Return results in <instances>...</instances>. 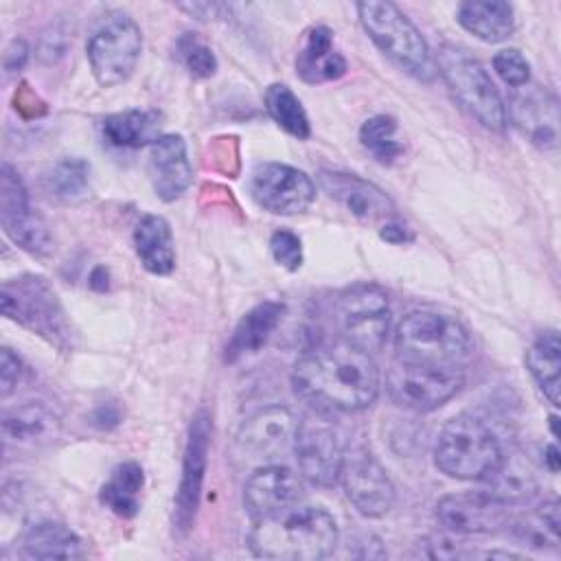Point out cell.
Returning a JSON list of instances; mask_svg holds the SVG:
<instances>
[{"label":"cell","mask_w":561,"mask_h":561,"mask_svg":"<svg viewBox=\"0 0 561 561\" xmlns=\"http://www.w3.org/2000/svg\"><path fill=\"white\" fill-rule=\"evenodd\" d=\"M296 394L318 412H359L379 392V368L370 353L348 344L318 346L291 370Z\"/></svg>","instance_id":"cell-1"},{"label":"cell","mask_w":561,"mask_h":561,"mask_svg":"<svg viewBox=\"0 0 561 561\" xmlns=\"http://www.w3.org/2000/svg\"><path fill=\"white\" fill-rule=\"evenodd\" d=\"M340 541L335 517L313 504H294L254 519L248 548L254 557L276 561H318L333 554Z\"/></svg>","instance_id":"cell-2"},{"label":"cell","mask_w":561,"mask_h":561,"mask_svg":"<svg viewBox=\"0 0 561 561\" xmlns=\"http://www.w3.org/2000/svg\"><path fill=\"white\" fill-rule=\"evenodd\" d=\"M357 18L375 46L403 72L419 81H434L436 66L430 46L410 18L392 2L364 0L355 4Z\"/></svg>","instance_id":"cell-3"},{"label":"cell","mask_w":561,"mask_h":561,"mask_svg":"<svg viewBox=\"0 0 561 561\" xmlns=\"http://www.w3.org/2000/svg\"><path fill=\"white\" fill-rule=\"evenodd\" d=\"M2 316L18 322L26 331L39 335L50 346L68 351L72 346V329L55 287L37 274H22L2 283Z\"/></svg>","instance_id":"cell-4"},{"label":"cell","mask_w":561,"mask_h":561,"mask_svg":"<svg viewBox=\"0 0 561 561\" xmlns=\"http://www.w3.org/2000/svg\"><path fill=\"white\" fill-rule=\"evenodd\" d=\"M434 66L451 96L478 125L489 131H504L506 105L486 68L467 48L443 44L436 50Z\"/></svg>","instance_id":"cell-5"},{"label":"cell","mask_w":561,"mask_h":561,"mask_svg":"<svg viewBox=\"0 0 561 561\" xmlns=\"http://www.w3.org/2000/svg\"><path fill=\"white\" fill-rule=\"evenodd\" d=\"M502 456L504 451L493 430L473 414L449 419L434 447L436 467L456 480H484Z\"/></svg>","instance_id":"cell-6"},{"label":"cell","mask_w":561,"mask_h":561,"mask_svg":"<svg viewBox=\"0 0 561 561\" xmlns=\"http://www.w3.org/2000/svg\"><path fill=\"white\" fill-rule=\"evenodd\" d=\"M397 357L430 366H460L471 353L467 329L438 311H412L394 331Z\"/></svg>","instance_id":"cell-7"},{"label":"cell","mask_w":561,"mask_h":561,"mask_svg":"<svg viewBox=\"0 0 561 561\" xmlns=\"http://www.w3.org/2000/svg\"><path fill=\"white\" fill-rule=\"evenodd\" d=\"M142 31L123 13L107 18L88 39L85 55L99 85L114 88L125 83L140 59Z\"/></svg>","instance_id":"cell-8"},{"label":"cell","mask_w":561,"mask_h":561,"mask_svg":"<svg viewBox=\"0 0 561 561\" xmlns=\"http://www.w3.org/2000/svg\"><path fill=\"white\" fill-rule=\"evenodd\" d=\"M462 381L460 366H430L397 359L386 375V392L403 410L432 412L449 401Z\"/></svg>","instance_id":"cell-9"},{"label":"cell","mask_w":561,"mask_h":561,"mask_svg":"<svg viewBox=\"0 0 561 561\" xmlns=\"http://www.w3.org/2000/svg\"><path fill=\"white\" fill-rule=\"evenodd\" d=\"M335 322L344 342L366 353L379 351L390 329V302L386 291L373 283L344 289L335 300Z\"/></svg>","instance_id":"cell-10"},{"label":"cell","mask_w":561,"mask_h":561,"mask_svg":"<svg viewBox=\"0 0 561 561\" xmlns=\"http://www.w3.org/2000/svg\"><path fill=\"white\" fill-rule=\"evenodd\" d=\"M0 224L4 234L24 252L33 256H48L53 252L48 226L31 208L26 186L9 162H2L0 169Z\"/></svg>","instance_id":"cell-11"},{"label":"cell","mask_w":561,"mask_h":561,"mask_svg":"<svg viewBox=\"0 0 561 561\" xmlns=\"http://www.w3.org/2000/svg\"><path fill=\"white\" fill-rule=\"evenodd\" d=\"M300 421L285 405H267L250 414L237 436L234 449L248 462L270 465L294 449Z\"/></svg>","instance_id":"cell-12"},{"label":"cell","mask_w":561,"mask_h":561,"mask_svg":"<svg viewBox=\"0 0 561 561\" xmlns=\"http://www.w3.org/2000/svg\"><path fill=\"white\" fill-rule=\"evenodd\" d=\"M252 199L272 215H300L316 199L313 180L283 162H259L250 173Z\"/></svg>","instance_id":"cell-13"},{"label":"cell","mask_w":561,"mask_h":561,"mask_svg":"<svg viewBox=\"0 0 561 561\" xmlns=\"http://www.w3.org/2000/svg\"><path fill=\"white\" fill-rule=\"evenodd\" d=\"M337 482L342 484L348 502L357 508V513L366 517L386 515L397 497L388 471L366 447H353L344 451Z\"/></svg>","instance_id":"cell-14"},{"label":"cell","mask_w":561,"mask_h":561,"mask_svg":"<svg viewBox=\"0 0 561 561\" xmlns=\"http://www.w3.org/2000/svg\"><path fill=\"white\" fill-rule=\"evenodd\" d=\"M210 434H213L210 414L206 410H199L191 419L188 438H186L184 458H182V476H180L175 504H173V533L178 537H184L195 522V513L199 506L202 486L206 478Z\"/></svg>","instance_id":"cell-15"},{"label":"cell","mask_w":561,"mask_h":561,"mask_svg":"<svg viewBox=\"0 0 561 561\" xmlns=\"http://www.w3.org/2000/svg\"><path fill=\"white\" fill-rule=\"evenodd\" d=\"M300 476L322 489L337 484L344 449L337 432L327 421L305 419L298 425L294 443Z\"/></svg>","instance_id":"cell-16"},{"label":"cell","mask_w":561,"mask_h":561,"mask_svg":"<svg viewBox=\"0 0 561 561\" xmlns=\"http://www.w3.org/2000/svg\"><path fill=\"white\" fill-rule=\"evenodd\" d=\"M508 517V506L484 489L471 493H449L436 504L438 524L456 535L495 533L506 526Z\"/></svg>","instance_id":"cell-17"},{"label":"cell","mask_w":561,"mask_h":561,"mask_svg":"<svg viewBox=\"0 0 561 561\" xmlns=\"http://www.w3.org/2000/svg\"><path fill=\"white\" fill-rule=\"evenodd\" d=\"M320 188L337 202L346 213L366 224H386L397 219L392 199L373 182L344 171H320L318 173Z\"/></svg>","instance_id":"cell-18"},{"label":"cell","mask_w":561,"mask_h":561,"mask_svg":"<svg viewBox=\"0 0 561 561\" xmlns=\"http://www.w3.org/2000/svg\"><path fill=\"white\" fill-rule=\"evenodd\" d=\"M513 125L541 151H554L559 145L557 99L541 85H526L511 99L508 114Z\"/></svg>","instance_id":"cell-19"},{"label":"cell","mask_w":561,"mask_h":561,"mask_svg":"<svg viewBox=\"0 0 561 561\" xmlns=\"http://www.w3.org/2000/svg\"><path fill=\"white\" fill-rule=\"evenodd\" d=\"M302 497V480L285 465L259 467L243 486V504L252 519L267 517L287 506L298 504Z\"/></svg>","instance_id":"cell-20"},{"label":"cell","mask_w":561,"mask_h":561,"mask_svg":"<svg viewBox=\"0 0 561 561\" xmlns=\"http://www.w3.org/2000/svg\"><path fill=\"white\" fill-rule=\"evenodd\" d=\"M149 180L162 202H175L193 182L186 142L180 134H162L149 149Z\"/></svg>","instance_id":"cell-21"},{"label":"cell","mask_w":561,"mask_h":561,"mask_svg":"<svg viewBox=\"0 0 561 561\" xmlns=\"http://www.w3.org/2000/svg\"><path fill=\"white\" fill-rule=\"evenodd\" d=\"M57 412L42 401H24L2 414V436L4 443L18 447H35L55 440L59 434Z\"/></svg>","instance_id":"cell-22"},{"label":"cell","mask_w":561,"mask_h":561,"mask_svg":"<svg viewBox=\"0 0 561 561\" xmlns=\"http://www.w3.org/2000/svg\"><path fill=\"white\" fill-rule=\"evenodd\" d=\"M296 72L305 83L335 81L346 72V59L333 44V31L318 24L307 31L305 44L296 55Z\"/></svg>","instance_id":"cell-23"},{"label":"cell","mask_w":561,"mask_h":561,"mask_svg":"<svg viewBox=\"0 0 561 561\" xmlns=\"http://www.w3.org/2000/svg\"><path fill=\"white\" fill-rule=\"evenodd\" d=\"M283 313H285V305L276 302V300H263V302L254 305L237 322V327L226 344L224 359L234 364L241 357L256 353L270 340V335L276 331Z\"/></svg>","instance_id":"cell-24"},{"label":"cell","mask_w":561,"mask_h":561,"mask_svg":"<svg viewBox=\"0 0 561 561\" xmlns=\"http://www.w3.org/2000/svg\"><path fill=\"white\" fill-rule=\"evenodd\" d=\"M456 20L484 44H500L515 31V11L504 0H465L456 9Z\"/></svg>","instance_id":"cell-25"},{"label":"cell","mask_w":561,"mask_h":561,"mask_svg":"<svg viewBox=\"0 0 561 561\" xmlns=\"http://www.w3.org/2000/svg\"><path fill=\"white\" fill-rule=\"evenodd\" d=\"M134 250L149 274L169 276L175 270L173 232L162 215L140 217L134 228Z\"/></svg>","instance_id":"cell-26"},{"label":"cell","mask_w":561,"mask_h":561,"mask_svg":"<svg viewBox=\"0 0 561 561\" xmlns=\"http://www.w3.org/2000/svg\"><path fill=\"white\" fill-rule=\"evenodd\" d=\"M20 554L26 559H77L83 554V541L70 526L42 519L22 533Z\"/></svg>","instance_id":"cell-27"},{"label":"cell","mask_w":561,"mask_h":561,"mask_svg":"<svg viewBox=\"0 0 561 561\" xmlns=\"http://www.w3.org/2000/svg\"><path fill=\"white\" fill-rule=\"evenodd\" d=\"M160 125L162 118L153 110H123L101 121V134L112 147L140 149L162 136Z\"/></svg>","instance_id":"cell-28"},{"label":"cell","mask_w":561,"mask_h":561,"mask_svg":"<svg viewBox=\"0 0 561 561\" xmlns=\"http://www.w3.org/2000/svg\"><path fill=\"white\" fill-rule=\"evenodd\" d=\"M526 368L541 390V394L559 408V370H561V340L554 329L541 331L526 351Z\"/></svg>","instance_id":"cell-29"},{"label":"cell","mask_w":561,"mask_h":561,"mask_svg":"<svg viewBox=\"0 0 561 561\" xmlns=\"http://www.w3.org/2000/svg\"><path fill=\"white\" fill-rule=\"evenodd\" d=\"M486 493L506 506L522 504L537 493V480L530 465L519 456H502L500 465L484 478Z\"/></svg>","instance_id":"cell-30"},{"label":"cell","mask_w":561,"mask_h":561,"mask_svg":"<svg viewBox=\"0 0 561 561\" xmlns=\"http://www.w3.org/2000/svg\"><path fill=\"white\" fill-rule=\"evenodd\" d=\"M142 484H145L142 467L134 460H125L112 469L107 482L99 491V500L118 517L131 519L140 508Z\"/></svg>","instance_id":"cell-31"},{"label":"cell","mask_w":561,"mask_h":561,"mask_svg":"<svg viewBox=\"0 0 561 561\" xmlns=\"http://www.w3.org/2000/svg\"><path fill=\"white\" fill-rule=\"evenodd\" d=\"M263 103L265 110L270 114V118L289 136L305 140L311 134V125H309V116L300 103V99L291 92L289 85L285 83H272L265 88L263 94Z\"/></svg>","instance_id":"cell-32"},{"label":"cell","mask_w":561,"mask_h":561,"mask_svg":"<svg viewBox=\"0 0 561 561\" xmlns=\"http://www.w3.org/2000/svg\"><path fill=\"white\" fill-rule=\"evenodd\" d=\"M44 191L57 202H77L90 191V164L83 158H61L44 175Z\"/></svg>","instance_id":"cell-33"},{"label":"cell","mask_w":561,"mask_h":561,"mask_svg":"<svg viewBox=\"0 0 561 561\" xmlns=\"http://www.w3.org/2000/svg\"><path fill=\"white\" fill-rule=\"evenodd\" d=\"M397 121L388 114L370 116L359 127L362 147L381 164H392L403 153V142L397 136Z\"/></svg>","instance_id":"cell-34"},{"label":"cell","mask_w":561,"mask_h":561,"mask_svg":"<svg viewBox=\"0 0 561 561\" xmlns=\"http://www.w3.org/2000/svg\"><path fill=\"white\" fill-rule=\"evenodd\" d=\"M175 53H178V59L182 61V66L195 79H208V77H213L217 72V57H215V53L206 44H202L195 35H191V33H186V35H182L178 39Z\"/></svg>","instance_id":"cell-35"},{"label":"cell","mask_w":561,"mask_h":561,"mask_svg":"<svg viewBox=\"0 0 561 561\" xmlns=\"http://www.w3.org/2000/svg\"><path fill=\"white\" fill-rule=\"evenodd\" d=\"M504 528H508L511 537L515 541H519L522 546H530V548H541L543 550L548 546L557 548V543H559V535L552 533L537 513L528 515V517L522 515V517H515V519L508 517Z\"/></svg>","instance_id":"cell-36"},{"label":"cell","mask_w":561,"mask_h":561,"mask_svg":"<svg viewBox=\"0 0 561 561\" xmlns=\"http://www.w3.org/2000/svg\"><path fill=\"white\" fill-rule=\"evenodd\" d=\"M493 70L511 88H524L530 81V64L517 48H502L493 57Z\"/></svg>","instance_id":"cell-37"},{"label":"cell","mask_w":561,"mask_h":561,"mask_svg":"<svg viewBox=\"0 0 561 561\" xmlns=\"http://www.w3.org/2000/svg\"><path fill=\"white\" fill-rule=\"evenodd\" d=\"M270 252H272L274 261L287 272H298L302 265V241L296 232H291L287 228L272 232Z\"/></svg>","instance_id":"cell-38"},{"label":"cell","mask_w":561,"mask_h":561,"mask_svg":"<svg viewBox=\"0 0 561 561\" xmlns=\"http://www.w3.org/2000/svg\"><path fill=\"white\" fill-rule=\"evenodd\" d=\"M22 373H24L22 359L11 348L4 346L0 351V394H2V399H7L15 390L18 381L22 379Z\"/></svg>","instance_id":"cell-39"},{"label":"cell","mask_w":561,"mask_h":561,"mask_svg":"<svg viewBox=\"0 0 561 561\" xmlns=\"http://www.w3.org/2000/svg\"><path fill=\"white\" fill-rule=\"evenodd\" d=\"M68 48V39L64 33H59L57 28H53V33H46L42 35L39 39V46H37V57L46 64H53L57 61Z\"/></svg>","instance_id":"cell-40"},{"label":"cell","mask_w":561,"mask_h":561,"mask_svg":"<svg viewBox=\"0 0 561 561\" xmlns=\"http://www.w3.org/2000/svg\"><path fill=\"white\" fill-rule=\"evenodd\" d=\"M28 61V46L24 39H13L4 53V70L20 72Z\"/></svg>","instance_id":"cell-41"},{"label":"cell","mask_w":561,"mask_h":561,"mask_svg":"<svg viewBox=\"0 0 561 561\" xmlns=\"http://www.w3.org/2000/svg\"><path fill=\"white\" fill-rule=\"evenodd\" d=\"M379 237H381L383 241L392 243V245H403V243L412 241L410 230H408L403 224H399L397 219H390V221L381 224V228H379Z\"/></svg>","instance_id":"cell-42"},{"label":"cell","mask_w":561,"mask_h":561,"mask_svg":"<svg viewBox=\"0 0 561 561\" xmlns=\"http://www.w3.org/2000/svg\"><path fill=\"white\" fill-rule=\"evenodd\" d=\"M92 423L101 430H112L121 423V410L114 405V403H105V405H99L92 414Z\"/></svg>","instance_id":"cell-43"},{"label":"cell","mask_w":561,"mask_h":561,"mask_svg":"<svg viewBox=\"0 0 561 561\" xmlns=\"http://www.w3.org/2000/svg\"><path fill=\"white\" fill-rule=\"evenodd\" d=\"M537 515L543 519V524L559 535V526H561V515H559V502L557 500H550V502H543L539 508H537Z\"/></svg>","instance_id":"cell-44"},{"label":"cell","mask_w":561,"mask_h":561,"mask_svg":"<svg viewBox=\"0 0 561 561\" xmlns=\"http://www.w3.org/2000/svg\"><path fill=\"white\" fill-rule=\"evenodd\" d=\"M107 280H110L107 270H105L103 265H96V267L92 270V274H90V287L96 289V291H105L107 285H110Z\"/></svg>","instance_id":"cell-45"},{"label":"cell","mask_w":561,"mask_h":561,"mask_svg":"<svg viewBox=\"0 0 561 561\" xmlns=\"http://www.w3.org/2000/svg\"><path fill=\"white\" fill-rule=\"evenodd\" d=\"M543 462H546V467H548L552 473L559 471V449H557L554 443L546 447V451H543Z\"/></svg>","instance_id":"cell-46"},{"label":"cell","mask_w":561,"mask_h":561,"mask_svg":"<svg viewBox=\"0 0 561 561\" xmlns=\"http://www.w3.org/2000/svg\"><path fill=\"white\" fill-rule=\"evenodd\" d=\"M557 421H559L557 416H550V427H552V434H554V436H559V432H557Z\"/></svg>","instance_id":"cell-47"}]
</instances>
